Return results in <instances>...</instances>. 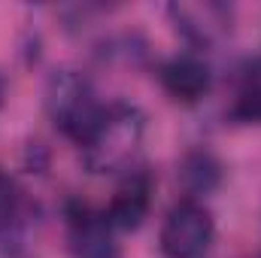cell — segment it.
Masks as SVG:
<instances>
[{"mask_svg": "<svg viewBox=\"0 0 261 258\" xmlns=\"http://www.w3.org/2000/svg\"><path fill=\"white\" fill-rule=\"evenodd\" d=\"M158 79H161V88H164L176 104H197V100H203V97L210 94V88H213L210 64H206L203 58L192 55V52L164 61L161 70H158Z\"/></svg>", "mask_w": 261, "mask_h": 258, "instance_id": "5", "label": "cell"}, {"mask_svg": "<svg viewBox=\"0 0 261 258\" xmlns=\"http://www.w3.org/2000/svg\"><path fill=\"white\" fill-rule=\"evenodd\" d=\"M103 104H97L91 82L79 70H55L46 82V113L52 125L70 140H82L97 122Z\"/></svg>", "mask_w": 261, "mask_h": 258, "instance_id": "2", "label": "cell"}, {"mask_svg": "<svg viewBox=\"0 0 261 258\" xmlns=\"http://www.w3.org/2000/svg\"><path fill=\"white\" fill-rule=\"evenodd\" d=\"M146 119L137 107L113 104L103 107L91 131L76 143L91 173H134L143 149Z\"/></svg>", "mask_w": 261, "mask_h": 258, "instance_id": "1", "label": "cell"}, {"mask_svg": "<svg viewBox=\"0 0 261 258\" xmlns=\"http://www.w3.org/2000/svg\"><path fill=\"white\" fill-rule=\"evenodd\" d=\"M176 28L192 40V43H213L219 34L228 31V9L219 3H203V6H170Z\"/></svg>", "mask_w": 261, "mask_h": 258, "instance_id": "7", "label": "cell"}, {"mask_svg": "<svg viewBox=\"0 0 261 258\" xmlns=\"http://www.w3.org/2000/svg\"><path fill=\"white\" fill-rule=\"evenodd\" d=\"M67 240L73 258H122L116 243V228L110 225L107 213L88 203L67 207Z\"/></svg>", "mask_w": 261, "mask_h": 258, "instance_id": "4", "label": "cell"}, {"mask_svg": "<svg viewBox=\"0 0 261 258\" xmlns=\"http://www.w3.org/2000/svg\"><path fill=\"white\" fill-rule=\"evenodd\" d=\"M149 207H152V179L143 170H134L119 186V192L113 194L107 207V219L116 231H137L146 222Z\"/></svg>", "mask_w": 261, "mask_h": 258, "instance_id": "6", "label": "cell"}, {"mask_svg": "<svg viewBox=\"0 0 261 258\" xmlns=\"http://www.w3.org/2000/svg\"><path fill=\"white\" fill-rule=\"evenodd\" d=\"M231 119L240 125H261V55L249 61L240 76V85L231 104Z\"/></svg>", "mask_w": 261, "mask_h": 258, "instance_id": "9", "label": "cell"}, {"mask_svg": "<svg viewBox=\"0 0 261 258\" xmlns=\"http://www.w3.org/2000/svg\"><path fill=\"white\" fill-rule=\"evenodd\" d=\"M3 94H6V85H3V76H0V107H3Z\"/></svg>", "mask_w": 261, "mask_h": 258, "instance_id": "12", "label": "cell"}, {"mask_svg": "<svg viewBox=\"0 0 261 258\" xmlns=\"http://www.w3.org/2000/svg\"><path fill=\"white\" fill-rule=\"evenodd\" d=\"M0 258H31V255L12 234H0Z\"/></svg>", "mask_w": 261, "mask_h": 258, "instance_id": "11", "label": "cell"}, {"mask_svg": "<svg viewBox=\"0 0 261 258\" xmlns=\"http://www.w3.org/2000/svg\"><path fill=\"white\" fill-rule=\"evenodd\" d=\"M176 176H179L182 189L192 194V200H197L200 194H210L222 186V161L210 149H192L182 155Z\"/></svg>", "mask_w": 261, "mask_h": 258, "instance_id": "8", "label": "cell"}, {"mask_svg": "<svg viewBox=\"0 0 261 258\" xmlns=\"http://www.w3.org/2000/svg\"><path fill=\"white\" fill-rule=\"evenodd\" d=\"M21 216H24V192L0 167V234H12Z\"/></svg>", "mask_w": 261, "mask_h": 258, "instance_id": "10", "label": "cell"}, {"mask_svg": "<svg viewBox=\"0 0 261 258\" xmlns=\"http://www.w3.org/2000/svg\"><path fill=\"white\" fill-rule=\"evenodd\" d=\"M216 237L213 213L200 200H179L161 225V252L167 258H200Z\"/></svg>", "mask_w": 261, "mask_h": 258, "instance_id": "3", "label": "cell"}]
</instances>
